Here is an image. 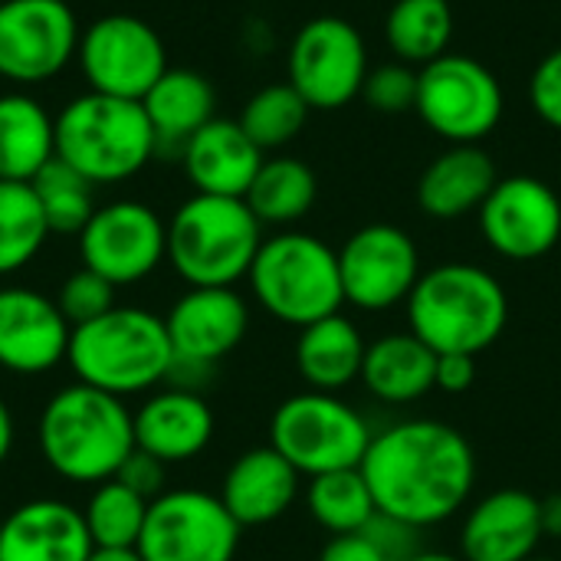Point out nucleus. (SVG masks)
I'll use <instances>...</instances> for the list:
<instances>
[{
	"label": "nucleus",
	"mask_w": 561,
	"mask_h": 561,
	"mask_svg": "<svg viewBox=\"0 0 561 561\" xmlns=\"http://www.w3.org/2000/svg\"><path fill=\"white\" fill-rule=\"evenodd\" d=\"M414 112L450 145H480L503 118V85L480 59L444 53L417 69Z\"/></svg>",
	"instance_id": "obj_9"
},
{
	"label": "nucleus",
	"mask_w": 561,
	"mask_h": 561,
	"mask_svg": "<svg viewBox=\"0 0 561 561\" xmlns=\"http://www.w3.org/2000/svg\"><path fill=\"white\" fill-rule=\"evenodd\" d=\"M174 362L214 368L250 329L247 299L233 286H191L164 316Z\"/></svg>",
	"instance_id": "obj_17"
},
{
	"label": "nucleus",
	"mask_w": 561,
	"mask_h": 561,
	"mask_svg": "<svg viewBox=\"0 0 561 561\" xmlns=\"http://www.w3.org/2000/svg\"><path fill=\"white\" fill-rule=\"evenodd\" d=\"M72 325L56 299L30 286L0 289V368L10 375H46L69 355Z\"/></svg>",
	"instance_id": "obj_18"
},
{
	"label": "nucleus",
	"mask_w": 561,
	"mask_h": 561,
	"mask_svg": "<svg viewBox=\"0 0 561 561\" xmlns=\"http://www.w3.org/2000/svg\"><path fill=\"white\" fill-rule=\"evenodd\" d=\"M263 243V224L243 197H187L168 220V263L187 286H237Z\"/></svg>",
	"instance_id": "obj_6"
},
{
	"label": "nucleus",
	"mask_w": 561,
	"mask_h": 561,
	"mask_svg": "<svg viewBox=\"0 0 561 561\" xmlns=\"http://www.w3.org/2000/svg\"><path fill=\"white\" fill-rule=\"evenodd\" d=\"M46 237L49 227L33 187L23 181H0V276L30 266Z\"/></svg>",
	"instance_id": "obj_32"
},
{
	"label": "nucleus",
	"mask_w": 561,
	"mask_h": 561,
	"mask_svg": "<svg viewBox=\"0 0 561 561\" xmlns=\"http://www.w3.org/2000/svg\"><path fill=\"white\" fill-rule=\"evenodd\" d=\"M477 381V355H437L434 388L447 394H463Z\"/></svg>",
	"instance_id": "obj_41"
},
{
	"label": "nucleus",
	"mask_w": 561,
	"mask_h": 561,
	"mask_svg": "<svg viewBox=\"0 0 561 561\" xmlns=\"http://www.w3.org/2000/svg\"><path fill=\"white\" fill-rule=\"evenodd\" d=\"M158 154V135L141 102L82 92L56 115V158L89 184L135 178Z\"/></svg>",
	"instance_id": "obj_5"
},
{
	"label": "nucleus",
	"mask_w": 561,
	"mask_h": 561,
	"mask_svg": "<svg viewBox=\"0 0 561 561\" xmlns=\"http://www.w3.org/2000/svg\"><path fill=\"white\" fill-rule=\"evenodd\" d=\"M385 36L398 62L427 66L450 53L454 7L450 0H398L388 13Z\"/></svg>",
	"instance_id": "obj_30"
},
{
	"label": "nucleus",
	"mask_w": 561,
	"mask_h": 561,
	"mask_svg": "<svg viewBox=\"0 0 561 561\" xmlns=\"http://www.w3.org/2000/svg\"><path fill=\"white\" fill-rule=\"evenodd\" d=\"M529 561H559V559H542V556H533Z\"/></svg>",
	"instance_id": "obj_46"
},
{
	"label": "nucleus",
	"mask_w": 561,
	"mask_h": 561,
	"mask_svg": "<svg viewBox=\"0 0 561 561\" xmlns=\"http://www.w3.org/2000/svg\"><path fill=\"white\" fill-rule=\"evenodd\" d=\"M115 480H122L128 490H135L138 496H145L148 503L158 500L164 493V463L154 460L151 454L145 450H131V457L122 463V470L115 473Z\"/></svg>",
	"instance_id": "obj_39"
},
{
	"label": "nucleus",
	"mask_w": 561,
	"mask_h": 561,
	"mask_svg": "<svg viewBox=\"0 0 561 561\" xmlns=\"http://www.w3.org/2000/svg\"><path fill=\"white\" fill-rule=\"evenodd\" d=\"M181 161L197 194L247 197L256 171L263 168V148L233 118H210L184 148Z\"/></svg>",
	"instance_id": "obj_23"
},
{
	"label": "nucleus",
	"mask_w": 561,
	"mask_h": 561,
	"mask_svg": "<svg viewBox=\"0 0 561 561\" xmlns=\"http://www.w3.org/2000/svg\"><path fill=\"white\" fill-rule=\"evenodd\" d=\"M371 437L368 421L348 401L309 388L286 398L270 417V447L309 480L362 467Z\"/></svg>",
	"instance_id": "obj_8"
},
{
	"label": "nucleus",
	"mask_w": 561,
	"mask_h": 561,
	"mask_svg": "<svg viewBox=\"0 0 561 561\" xmlns=\"http://www.w3.org/2000/svg\"><path fill=\"white\" fill-rule=\"evenodd\" d=\"M82 266L118 286L148 279L168 260V224L141 201L95 207L79 233Z\"/></svg>",
	"instance_id": "obj_14"
},
{
	"label": "nucleus",
	"mask_w": 561,
	"mask_h": 561,
	"mask_svg": "<svg viewBox=\"0 0 561 561\" xmlns=\"http://www.w3.org/2000/svg\"><path fill=\"white\" fill-rule=\"evenodd\" d=\"M66 362L76 381L125 401L168 381L174 348L161 316L138 306H115L72 329Z\"/></svg>",
	"instance_id": "obj_4"
},
{
	"label": "nucleus",
	"mask_w": 561,
	"mask_h": 561,
	"mask_svg": "<svg viewBox=\"0 0 561 561\" xmlns=\"http://www.w3.org/2000/svg\"><path fill=\"white\" fill-rule=\"evenodd\" d=\"M368 342L362 339L358 325L342 312L319 319L299 329L296 339V371L309 391L339 394L348 385L362 381Z\"/></svg>",
	"instance_id": "obj_25"
},
{
	"label": "nucleus",
	"mask_w": 561,
	"mask_h": 561,
	"mask_svg": "<svg viewBox=\"0 0 561 561\" xmlns=\"http://www.w3.org/2000/svg\"><path fill=\"white\" fill-rule=\"evenodd\" d=\"M79 69L92 92L141 102L168 72V49L151 23L131 13L92 20L76 49Z\"/></svg>",
	"instance_id": "obj_11"
},
{
	"label": "nucleus",
	"mask_w": 561,
	"mask_h": 561,
	"mask_svg": "<svg viewBox=\"0 0 561 561\" xmlns=\"http://www.w3.org/2000/svg\"><path fill=\"white\" fill-rule=\"evenodd\" d=\"M309 112H312L309 102L289 82H276V85L260 89L243 105V115L237 122L263 151H270V148L289 145L306 128Z\"/></svg>",
	"instance_id": "obj_35"
},
{
	"label": "nucleus",
	"mask_w": 561,
	"mask_h": 561,
	"mask_svg": "<svg viewBox=\"0 0 561 561\" xmlns=\"http://www.w3.org/2000/svg\"><path fill=\"white\" fill-rule=\"evenodd\" d=\"M368 69L362 33L342 16H316L293 36L286 82L309 102V108L335 112L362 95Z\"/></svg>",
	"instance_id": "obj_12"
},
{
	"label": "nucleus",
	"mask_w": 561,
	"mask_h": 561,
	"mask_svg": "<svg viewBox=\"0 0 561 561\" xmlns=\"http://www.w3.org/2000/svg\"><path fill=\"white\" fill-rule=\"evenodd\" d=\"M316 194L319 181L312 168L299 158L279 154L263 161L243 201L263 227H289L312 210Z\"/></svg>",
	"instance_id": "obj_29"
},
{
	"label": "nucleus",
	"mask_w": 561,
	"mask_h": 561,
	"mask_svg": "<svg viewBox=\"0 0 561 561\" xmlns=\"http://www.w3.org/2000/svg\"><path fill=\"white\" fill-rule=\"evenodd\" d=\"M542 536L561 542V493L542 500Z\"/></svg>",
	"instance_id": "obj_42"
},
{
	"label": "nucleus",
	"mask_w": 561,
	"mask_h": 561,
	"mask_svg": "<svg viewBox=\"0 0 561 561\" xmlns=\"http://www.w3.org/2000/svg\"><path fill=\"white\" fill-rule=\"evenodd\" d=\"M306 510L316 519V526L325 529L329 536L362 533L378 516V506H375V496L362 467L312 477L306 490Z\"/></svg>",
	"instance_id": "obj_31"
},
{
	"label": "nucleus",
	"mask_w": 561,
	"mask_h": 561,
	"mask_svg": "<svg viewBox=\"0 0 561 561\" xmlns=\"http://www.w3.org/2000/svg\"><path fill=\"white\" fill-rule=\"evenodd\" d=\"M542 539V500L526 490H496L470 506L460 529V559L529 561Z\"/></svg>",
	"instance_id": "obj_19"
},
{
	"label": "nucleus",
	"mask_w": 561,
	"mask_h": 561,
	"mask_svg": "<svg viewBox=\"0 0 561 561\" xmlns=\"http://www.w3.org/2000/svg\"><path fill=\"white\" fill-rule=\"evenodd\" d=\"M56 306L66 316V322L76 329V325H85V322L105 316L108 309H115V286L108 279H102L99 273L82 266L62 279Z\"/></svg>",
	"instance_id": "obj_36"
},
{
	"label": "nucleus",
	"mask_w": 561,
	"mask_h": 561,
	"mask_svg": "<svg viewBox=\"0 0 561 561\" xmlns=\"http://www.w3.org/2000/svg\"><path fill=\"white\" fill-rule=\"evenodd\" d=\"M240 523L220 496L204 490H164L148 506L138 539L141 561H233L240 549Z\"/></svg>",
	"instance_id": "obj_10"
},
{
	"label": "nucleus",
	"mask_w": 561,
	"mask_h": 561,
	"mask_svg": "<svg viewBox=\"0 0 561 561\" xmlns=\"http://www.w3.org/2000/svg\"><path fill=\"white\" fill-rule=\"evenodd\" d=\"M319 561H391L388 552L362 529V533H352V536H332L322 552Z\"/></svg>",
	"instance_id": "obj_40"
},
{
	"label": "nucleus",
	"mask_w": 561,
	"mask_h": 561,
	"mask_svg": "<svg viewBox=\"0 0 561 561\" xmlns=\"http://www.w3.org/2000/svg\"><path fill=\"white\" fill-rule=\"evenodd\" d=\"M92 549L82 510L62 500H30L3 519L0 561H85Z\"/></svg>",
	"instance_id": "obj_22"
},
{
	"label": "nucleus",
	"mask_w": 561,
	"mask_h": 561,
	"mask_svg": "<svg viewBox=\"0 0 561 561\" xmlns=\"http://www.w3.org/2000/svg\"><path fill=\"white\" fill-rule=\"evenodd\" d=\"M36 444L59 480L99 486L115 480L131 457L135 417L122 398L76 381L59 388L39 411Z\"/></svg>",
	"instance_id": "obj_2"
},
{
	"label": "nucleus",
	"mask_w": 561,
	"mask_h": 561,
	"mask_svg": "<svg viewBox=\"0 0 561 561\" xmlns=\"http://www.w3.org/2000/svg\"><path fill=\"white\" fill-rule=\"evenodd\" d=\"M253 299L283 325L306 329L345 306L339 250L299 230L263 237L250 266Z\"/></svg>",
	"instance_id": "obj_7"
},
{
	"label": "nucleus",
	"mask_w": 561,
	"mask_h": 561,
	"mask_svg": "<svg viewBox=\"0 0 561 561\" xmlns=\"http://www.w3.org/2000/svg\"><path fill=\"white\" fill-rule=\"evenodd\" d=\"M404 306L411 332L437 355H480L510 322L503 283L477 263H440L421 273Z\"/></svg>",
	"instance_id": "obj_3"
},
{
	"label": "nucleus",
	"mask_w": 561,
	"mask_h": 561,
	"mask_svg": "<svg viewBox=\"0 0 561 561\" xmlns=\"http://www.w3.org/2000/svg\"><path fill=\"white\" fill-rule=\"evenodd\" d=\"M148 500L122 480H105L92 490L82 519L95 549H135L148 519Z\"/></svg>",
	"instance_id": "obj_33"
},
{
	"label": "nucleus",
	"mask_w": 561,
	"mask_h": 561,
	"mask_svg": "<svg viewBox=\"0 0 561 561\" xmlns=\"http://www.w3.org/2000/svg\"><path fill=\"white\" fill-rule=\"evenodd\" d=\"M13 437H16L13 414H10L7 401L0 398V467L7 463V457H10V450H13Z\"/></svg>",
	"instance_id": "obj_43"
},
{
	"label": "nucleus",
	"mask_w": 561,
	"mask_h": 561,
	"mask_svg": "<svg viewBox=\"0 0 561 561\" xmlns=\"http://www.w3.org/2000/svg\"><path fill=\"white\" fill-rule=\"evenodd\" d=\"M56 158V115L26 92L0 95V181L30 184Z\"/></svg>",
	"instance_id": "obj_27"
},
{
	"label": "nucleus",
	"mask_w": 561,
	"mask_h": 561,
	"mask_svg": "<svg viewBox=\"0 0 561 561\" xmlns=\"http://www.w3.org/2000/svg\"><path fill=\"white\" fill-rule=\"evenodd\" d=\"M345 302L362 312H388L411 299L421 279V253L411 233L394 224H368L339 250Z\"/></svg>",
	"instance_id": "obj_15"
},
{
	"label": "nucleus",
	"mask_w": 561,
	"mask_h": 561,
	"mask_svg": "<svg viewBox=\"0 0 561 561\" xmlns=\"http://www.w3.org/2000/svg\"><path fill=\"white\" fill-rule=\"evenodd\" d=\"M496 181V161L480 145H450L424 168L417 181V207L434 220H457L477 214Z\"/></svg>",
	"instance_id": "obj_24"
},
{
	"label": "nucleus",
	"mask_w": 561,
	"mask_h": 561,
	"mask_svg": "<svg viewBox=\"0 0 561 561\" xmlns=\"http://www.w3.org/2000/svg\"><path fill=\"white\" fill-rule=\"evenodd\" d=\"M362 473L378 513L424 533L467 506L477 483V454L457 427L411 417L371 437Z\"/></svg>",
	"instance_id": "obj_1"
},
{
	"label": "nucleus",
	"mask_w": 561,
	"mask_h": 561,
	"mask_svg": "<svg viewBox=\"0 0 561 561\" xmlns=\"http://www.w3.org/2000/svg\"><path fill=\"white\" fill-rule=\"evenodd\" d=\"M145 115L158 135V151L164 148H184L214 115L217 95L207 76L194 69H171L151 85V92L141 99Z\"/></svg>",
	"instance_id": "obj_28"
},
{
	"label": "nucleus",
	"mask_w": 561,
	"mask_h": 561,
	"mask_svg": "<svg viewBox=\"0 0 561 561\" xmlns=\"http://www.w3.org/2000/svg\"><path fill=\"white\" fill-rule=\"evenodd\" d=\"M408 561H463L460 556H450V552H434V549H421L417 556H411Z\"/></svg>",
	"instance_id": "obj_45"
},
{
	"label": "nucleus",
	"mask_w": 561,
	"mask_h": 561,
	"mask_svg": "<svg viewBox=\"0 0 561 561\" xmlns=\"http://www.w3.org/2000/svg\"><path fill=\"white\" fill-rule=\"evenodd\" d=\"M85 561H141L138 549H92Z\"/></svg>",
	"instance_id": "obj_44"
},
{
	"label": "nucleus",
	"mask_w": 561,
	"mask_h": 561,
	"mask_svg": "<svg viewBox=\"0 0 561 561\" xmlns=\"http://www.w3.org/2000/svg\"><path fill=\"white\" fill-rule=\"evenodd\" d=\"M529 102L546 125L561 131V46L536 66L529 79Z\"/></svg>",
	"instance_id": "obj_38"
},
{
	"label": "nucleus",
	"mask_w": 561,
	"mask_h": 561,
	"mask_svg": "<svg viewBox=\"0 0 561 561\" xmlns=\"http://www.w3.org/2000/svg\"><path fill=\"white\" fill-rule=\"evenodd\" d=\"M0 536H3V516H0Z\"/></svg>",
	"instance_id": "obj_47"
},
{
	"label": "nucleus",
	"mask_w": 561,
	"mask_h": 561,
	"mask_svg": "<svg viewBox=\"0 0 561 561\" xmlns=\"http://www.w3.org/2000/svg\"><path fill=\"white\" fill-rule=\"evenodd\" d=\"M362 99L385 115H401V112H414L417 105V69L408 62H385L368 69L365 85H362Z\"/></svg>",
	"instance_id": "obj_37"
},
{
	"label": "nucleus",
	"mask_w": 561,
	"mask_h": 561,
	"mask_svg": "<svg viewBox=\"0 0 561 561\" xmlns=\"http://www.w3.org/2000/svg\"><path fill=\"white\" fill-rule=\"evenodd\" d=\"M79 36L66 0H0V79L13 85L56 79L76 59Z\"/></svg>",
	"instance_id": "obj_13"
},
{
	"label": "nucleus",
	"mask_w": 561,
	"mask_h": 561,
	"mask_svg": "<svg viewBox=\"0 0 561 561\" xmlns=\"http://www.w3.org/2000/svg\"><path fill=\"white\" fill-rule=\"evenodd\" d=\"M477 214H480L483 240L490 243L493 253L506 260L529 263L559 247V194L533 174L500 178Z\"/></svg>",
	"instance_id": "obj_16"
},
{
	"label": "nucleus",
	"mask_w": 561,
	"mask_h": 561,
	"mask_svg": "<svg viewBox=\"0 0 561 561\" xmlns=\"http://www.w3.org/2000/svg\"><path fill=\"white\" fill-rule=\"evenodd\" d=\"M39 210L46 217L49 233L59 237H79L82 227L89 224V217L95 214V201H92V187L76 168H69L66 161L53 158L33 181H30Z\"/></svg>",
	"instance_id": "obj_34"
},
{
	"label": "nucleus",
	"mask_w": 561,
	"mask_h": 561,
	"mask_svg": "<svg viewBox=\"0 0 561 561\" xmlns=\"http://www.w3.org/2000/svg\"><path fill=\"white\" fill-rule=\"evenodd\" d=\"M437 352H431L414 332H391L365 348L362 385L385 404H414L434 391Z\"/></svg>",
	"instance_id": "obj_26"
},
{
	"label": "nucleus",
	"mask_w": 561,
	"mask_h": 561,
	"mask_svg": "<svg viewBox=\"0 0 561 561\" xmlns=\"http://www.w3.org/2000/svg\"><path fill=\"white\" fill-rule=\"evenodd\" d=\"M299 480L302 473L266 444L240 454L230 463L217 496L240 523V529H256L283 519L293 510L299 496Z\"/></svg>",
	"instance_id": "obj_20"
},
{
	"label": "nucleus",
	"mask_w": 561,
	"mask_h": 561,
	"mask_svg": "<svg viewBox=\"0 0 561 561\" xmlns=\"http://www.w3.org/2000/svg\"><path fill=\"white\" fill-rule=\"evenodd\" d=\"M135 417V447L171 463H187L207 450L214 440V411L197 391L168 388L151 398L131 414Z\"/></svg>",
	"instance_id": "obj_21"
}]
</instances>
